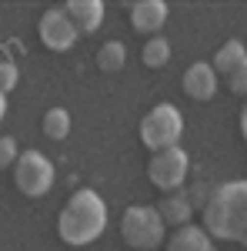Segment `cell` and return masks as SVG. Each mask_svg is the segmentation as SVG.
I'll return each mask as SVG.
<instances>
[{"label": "cell", "instance_id": "6da1fadb", "mask_svg": "<svg viewBox=\"0 0 247 251\" xmlns=\"http://www.w3.org/2000/svg\"><path fill=\"white\" fill-rule=\"evenodd\" d=\"M104 228H107V204L90 188L74 191L57 214V234L70 248H84V245L97 241L104 234Z\"/></svg>", "mask_w": 247, "mask_h": 251}, {"label": "cell", "instance_id": "7a4b0ae2", "mask_svg": "<svg viewBox=\"0 0 247 251\" xmlns=\"http://www.w3.org/2000/svg\"><path fill=\"white\" fill-rule=\"evenodd\" d=\"M204 231L247 248V181L221 184L204 204Z\"/></svg>", "mask_w": 247, "mask_h": 251}, {"label": "cell", "instance_id": "3957f363", "mask_svg": "<svg viewBox=\"0 0 247 251\" xmlns=\"http://www.w3.org/2000/svg\"><path fill=\"white\" fill-rule=\"evenodd\" d=\"M164 218L157 208H147V204H134L124 211V221H120V238L131 245L134 251H154L160 241H164Z\"/></svg>", "mask_w": 247, "mask_h": 251}, {"label": "cell", "instance_id": "277c9868", "mask_svg": "<svg viewBox=\"0 0 247 251\" xmlns=\"http://www.w3.org/2000/svg\"><path fill=\"white\" fill-rule=\"evenodd\" d=\"M180 134H184V117L174 104H157V107H151V114L140 121V144L154 154L177 148Z\"/></svg>", "mask_w": 247, "mask_h": 251}, {"label": "cell", "instance_id": "5b68a950", "mask_svg": "<svg viewBox=\"0 0 247 251\" xmlns=\"http://www.w3.org/2000/svg\"><path fill=\"white\" fill-rule=\"evenodd\" d=\"M14 184L27 198H44L54 188V164L40 151H20L17 164H14Z\"/></svg>", "mask_w": 247, "mask_h": 251}, {"label": "cell", "instance_id": "8992f818", "mask_svg": "<svg viewBox=\"0 0 247 251\" xmlns=\"http://www.w3.org/2000/svg\"><path fill=\"white\" fill-rule=\"evenodd\" d=\"M190 171V157L187 151L180 148H167V151H157L147 164V177H151L154 188H160L164 194H174L184 181H187Z\"/></svg>", "mask_w": 247, "mask_h": 251}, {"label": "cell", "instance_id": "52a82bcc", "mask_svg": "<svg viewBox=\"0 0 247 251\" xmlns=\"http://www.w3.org/2000/svg\"><path fill=\"white\" fill-rule=\"evenodd\" d=\"M37 37L40 44L47 47V50H57V54H64V50H70L77 44V27L70 24V17L64 14V7H57V10H47L44 17H40L37 24Z\"/></svg>", "mask_w": 247, "mask_h": 251}, {"label": "cell", "instance_id": "ba28073f", "mask_svg": "<svg viewBox=\"0 0 247 251\" xmlns=\"http://www.w3.org/2000/svg\"><path fill=\"white\" fill-rule=\"evenodd\" d=\"M64 14L70 17L77 34H97L104 24V3L100 0H70L64 7Z\"/></svg>", "mask_w": 247, "mask_h": 251}, {"label": "cell", "instance_id": "9c48e42d", "mask_svg": "<svg viewBox=\"0 0 247 251\" xmlns=\"http://www.w3.org/2000/svg\"><path fill=\"white\" fill-rule=\"evenodd\" d=\"M184 94L201 100V104L217 94V74L210 64H190L187 74H184Z\"/></svg>", "mask_w": 247, "mask_h": 251}, {"label": "cell", "instance_id": "30bf717a", "mask_svg": "<svg viewBox=\"0 0 247 251\" xmlns=\"http://www.w3.org/2000/svg\"><path fill=\"white\" fill-rule=\"evenodd\" d=\"M167 20V3L164 0H140L131 7V24L137 34H157Z\"/></svg>", "mask_w": 247, "mask_h": 251}, {"label": "cell", "instance_id": "8fae6325", "mask_svg": "<svg viewBox=\"0 0 247 251\" xmlns=\"http://www.w3.org/2000/svg\"><path fill=\"white\" fill-rule=\"evenodd\" d=\"M167 251H214V245H210V234L204 231V228L184 225V228L171 238Z\"/></svg>", "mask_w": 247, "mask_h": 251}, {"label": "cell", "instance_id": "7c38bea8", "mask_svg": "<svg viewBox=\"0 0 247 251\" xmlns=\"http://www.w3.org/2000/svg\"><path fill=\"white\" fill-rule=\"evenodd\" d=\"M157 211H160V218H164V225H174V228L180 225V228H184V225L190 221V201L184 198V194H167V198L157 204Z\"/></svg>", "mask_w": 247, "mask_h": 251}, {"label": "cell", "instance_id": "4fadbf2b", "mask_svg": "<svg viewBox=\"0 0 247 251\" xmlns=\"http://www.w3.org/2000/svg\"><path fill=\"white\" fill-rule=\"evenodd\" d=\"M124 64H127V47H124L120 40H107V44L97 50V67H100L104 74L124 71Z\"/></svg>", "mask_w": 247, "mask_h": 251}, {"label": "cell", "instance_id": "5bb4252c", "mask_svg": "<svg viewBox=\"0 0 247 251\" xmlns=\"http://www.w3.org/2000/svg\"><path fill=\"white\" fill-rule=\"evenodd\" d=\"M244 57H247V47H244V44H241V40H227V44L214 54V64H210V67H214V74H230V71H234Z\"/></svg>", "mask_w": 247, "mask_h": 251}, {"label": "cell", "instance_id": "9a60e30c", "mask_svg": "<svg viewBox=\"0 0 247 251\" xmlns=\"http://www.w3.org/2000/svg\"><path fill=\"white\" fill-rule=\"evenodd\" d=\"M44 134L50 137V141H64V137L70 134V114H67L64 107L47 111V114H44Z\"/></svg>", "mask_w": 247, "mask_h": 251}, {"label": "cell", "instance_id": "2e32d148", "mask_svg": "<svg viewBox=\"0 0 247 251\" xmlns=\"http://www.w3.org/2000/svg\"><path fill=\"white\" fill-rule=\"evenodd\" d=\"M140 60H144V67H164L171 60V44L164 37H151L140 50Z\"/></svg>", "mask_w": 247, "mask_h": 251}, {"label": "cell", "instance_id": "e0dca14e", "mask_svg": "<svg viewBox=\"0 0 247 251\" xmlns=\"http://www.w3.org/2000/svg\"><path fill=\"white\" fill-rule=\"evenodd\" d=\"M17 80H20L17 64H14V60H0V91H3V94H7V91H14V87H17Z\"/></svg>", "mask_w": 247, "mask_h": 251}, {"label": "cell", "instance_id": "ac0fdd59", "mask_svg": "<svg viewBox=\"0 0 247 251\" xmlns=\"http://www.w3.org/2000/svg\"><path fill=\"white\" fill-rule=\"evenodd\" d=\"M227 84H230V91H234V94H247V57L227 74Z\"/></svg>", "mask_w": 247, "mask_h": 251}, {"label": "cell", "instance_id": "d6986e66", "mask_svg": "<svg viewBox=\"0 0 247 251\" xmlns=\"http://www.w3.org/2000/svg\"><path fill=\"white\" fill-rule=\"evenodd\" d=\"M17 141L14 137H0V168H14L17 164Z\"/></svg>", "mask_w": 247, "mask_h": 251}, {"label": "cell", "instance_id": "ffe728a7", "mask_svg": "<svg viewBox=\"0 0 247 251\" xmlns=\"http://www.w3.org/2000/svg\"><path fill=\"white\" fill-rule=\"evenodd\" d=\"M241 134H244V141H247V104H244V111H241Z\"/></svg>", "mask_w": 247, "mask_h": 251}, {"label": "cell", "instance_id": "44dd1931", "mask_svg": "<svg viewBox=\"0 0 247 251\" xmlns=\"http://www.w3.org/2000/svg\"><path fill=\"white\" fill-rule=\"evenodd\" d=\"M3 114H7V94L0 91V121H3Z\"/></svg>", "mask_w": 247, "mask_h": 251}]
</instances>
